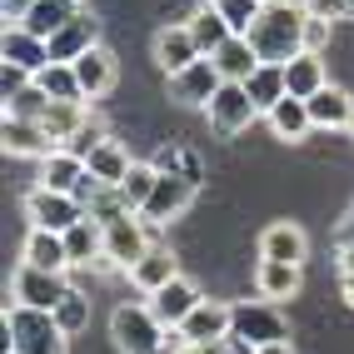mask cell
Returning <instances> with one entry per match:
<instances>
[{
  "instance_id": "6da1fadb",
  "label": "cell",
  "mask_w": 354,
  "mask_h": 354,
  "mask_svg": "<svg viewBox=\"0 0 354 354\" xmlns=\"http://www.w3.org/2000/svg\"><path fill=\"white\" fill-rule=\"evenodd\" d=\"M304 26H310V6L304 0H265L259 20L250 26V45L259 50V60L290 65L304 50Z\"/></svg>"
},
{
  "instance_id": "9c48e42d",
  "label": "cell",
  "mask_w": 354,
  "mask_h": 354,
  "mask_svg": "<svg viewBox=\"0 0 354 354\" xmlns=\"http://www.w3.org/2000/svg\"><path fill=\"white\" fill-rule=\"evenodd\" d=\"M165 80H170V100H175V105H185V110H205L209 100H215V90L225 85L209 55H200L195 65H185L180 75H165Z\"/></svg>"
},
{
  "instance_id": "60d3db41",
  "label": "cell",
  "mask_w": 354,
  "mask_h": 354,
  "mask_svg": "<svg viewBox=\"0 0 354 354\" xmlns=\"http://www.w3.org/2000/svg\"><path fill=\"white\" fill-rule=\"evenodd\" d=\"M254 354H295V344H290V339H274V344H265V349H254Z\"/></svg>"
},
{
  "instance_id": "52a82bcc",
  "label": "cell",
  "mask_w": 354,
  "mask_h": 354,
  "mask_svg": "<svg viewBox=\"0 0 354 354\" xmlns=\"http://www.w3.org/2000/svg\"><path fill=\"white\" fill-rule=\"evenodd\" d=\"M190 200H195V175L160 170V180H155V190H150L140 215H145V225H170V220H180L185 209H190Z\"/></svg>"
},
{
  "instance_id": "603a6c76",
  "label": "cell",
  "mask_w": 354,
  "mask_h": 354,
  "mask_svg": "<svg viewBox=\"0 0 354 354\" xmlns=\"http://www.w3.org/2000/svg\"><path fill=\"white\" fill-rule=\"evenodd\" d=\"M75 15H80V0H35L20 26H26L30 35H40V40H55Z\"/></svg>"
},
{
  "instance_id": "4fadbf2b",
  "label": "cell",
  "mask_w": 354,
  "mask_h": 354,
  "mask_svg": "<svg viewBox=\"0 0 354 354\" xmlns=\"http://www.w3.org/2000/svg\"><path fill=\"white\" fill-rule=\"evenodd\" d=\"M145 299H150V310L160 315V324H165V329H180L185 319L195 315V304H200L205 295H200L185 274H175L170 285H160V290H155V295H145Z\"/></svg>"
},
{
  "instance_id": "d590c367",
  "label": "cell",
  "mask_w": 354,
  "mask_h": 354,
  "mask_svg": "<svg viewBox=\"0 0 354 354\" xmlns=\"http://www.w3.org/2000/svg\"><path fill=\"white\" fill-rule=\"evenodd\" d=\"M55 319H60V329H65V335H80V329L90 324V299L80 295V290H70L60 304H55V310H50Z\"/></svg>"
},
{
  "instance_id": "ab89813d",
  "label": "cell",
  "mask_w": 354,
  "mask_h": 354,
  "mask_svg": "<svg viewBox=\"0 0 354 354\" xmlns=\"http://www.w3.org/2000/svg\"><path fill=\"white\" fill-rule=\"evenodd\" d=\"M30 6H35V0H0V15H6V26H20Z\"/></svg>"
},
{
  "instance_id": "ffe728a7",
  "label": "cell",
  "mask_w": 354,
  "mask_h": 354,
  "mask_svg": "<svg viewBox=\"0 0 354 354\" xmlns=\"http://www.w3.org/2000/svg\"><path fill=\"white\" fill-rule=\"evenodd\" d=\"M310 115H315V130H354V95L339 85H324L310 95Z\"/></svg>"
},
{
  "instance_id": "5bb4252c",
  "label": "cell",
  "mask_w": 354,
  "mask_h": 354,
  "mask_svg": "<svg viewBox=\"0 0 354 354\" xmlns=\"http://www.w3.org/2000/svg\"><path fill=\"white\" fill-rule=\"evenodd\" d=\"M0 60L20 65L26 75H40V70L50 65V40L30 35L26 26H6V35H0Z\"/></svg>"
},
{
  "instance_id": "7a4b0ae2",
  "label": "cell",
  "mask_w": 354,
  "mask_h": 354,
  "mask_svg": "<svg viewBox=\"0 0 354 354\" xmlns=\"http://www.w3.org/2000/svg\"><path fill=\"white\" fill-rule=\"evenodd\" d=\"M65 329L50 310H30V304H10L6 310V354H65Z\"/></svg>"
},
{
  "instance_id": "8d00e7d4",
  "label": "cell",
  "mask_w": 354,
  "mask_h": 354,
  "mask_svg": "<svg viewBox=\"0 0 354 354\" xmlns=\"http://www.w3.org/2000/svg\"><path fill=\"white\" fill-rule=\"evenodd\" d=\"M45 105H50V95H45V90L30 80L26 90H20V95H10V100H6V115H20V120H40Z\"/></svg>"
},
{
  "instance_id": "484cf974",
  "label": "cell",
  "mask_w": 354,
  "mask_h": 354,
  "mask_svg": "<svg viewBox=\"0 0 354 354\" xmlns=\"http://www.w3.org/2000/svg\"><path fill=\"white\" fill-rule=\"evenodd\" d=\"M90 45H100V20L90 15V10H80V15L50 40V60H75V55L90 50Z\"/></svg>"
},
{
  "instance_id": "d6986e66",
  "label": "cell",
  "mask_w": 354,
  "mask_h": 354,
  "mask_svg": "<svg viewBox=\"0 0 354 354\" xmlns=\"http://www.w3.org/2000/svg\"><path fill=\"white\" fill-rule=\"evenodd\" d=\"M175 274H180V259H175V250H170V245H150L145 254L135 259V270H130V285H135L140 295H155L160 285H170Z\"/></svg>"
},
{
  "instance_id": "e0dca14e",
  "label": "cell",
  "mask_w": 354,
  "mask_h": 354,
  "mask_svg": "<svg viewBox=\"0 0 354 354\" xmlns=\"http://www.w3.org/2000/svg\"><path fill=\"white\" fill-rule=\"evenodd\" d=\"M20 265H35V270H50V274L75 270L70 265V250H65V234L60 230H35V225L26 234V245H20Z\"/></svg>"
},
{
  "instance_id": "30bf717a",
  "label": "cell",
  "mask_w": 354,
  "mask_h": 354,
  "mask_svg": "<svg viewBox=\"0 0 354 354\" xmlns=\"http://www.w3.org/2000/svg\"><path fill=\"white\" fill-rule=\"evenodd\" d=\"M65 295H70L65 274L35 270V265H20L15 279H10V299H15V304H30V310H55Z\"/></svg>"
},
{
  "instance_id": "3957f363",
  "label": "cell",
  "mask_w": 354,
  "mask_h": 354,
  "mask_svg": "<svg viewBox=\"0 0 354 354\" xmlns=\"http://www.w3.org/2000/svg\"><path fill=\"white\" fill-rule=\"evenodd\" d=\"M175 329H165L160 315L145 304H120V310L110 315V339L120 354H165V344H170Z\"/></svg>"
},
{
  "instance_id": "7bdbcfd3",
  "label": "cell",
  "mask_w": 354,
  "mask_h": 354,
  "mask_svg": "<svg viewBox=\"0 0 354 354\" xmlns=\"http://www.w3.org/2000/svg\"><path fill=\"white\" fill-rule=\"evenodd\" d=\"M10 354H20V349H10Z\"/></svg>"
},
{
  "instance_id": "d4e9b609",
  "label": "cell",
  "mask_w": 354,
  "mask_h": 354,
  "mask_svg": "<svg viewBox=\"0 0 354 354\" xmlns=\"http://www.w3.org/2000/svg\"><path fill=\"white\" fill-rule=\"evenodd\" d=\"M270 130H274V140H290V145H299L304 135L315 130V115H310V100H299V95H285L270 115Z\"/></svg>"
},
{
  "instance_id": "7402d4cb",
  "label": "cell",
  "mask_w": 354,
  "mask_h": 354,
  "mask_svg": "<svg viewBox=\"0 0 354 354\" xmlns=\"http://www.w3.org/2000/svg\"><path fill=\"white\" fill-rule=\"evenodd\" d=\"M304 265H285V259H259V270H254V290L259 299H274V304H285L299 295V274Z\"/></svg>"
},
{
  "instance_id": "2e32d148",
  "label": "cell",
  "mask_w": 354,
  "mask_h": 354,
  "mask_svg": "<svg viewBox=\"0 0 354 354\" xmlns=\"http://www.w3.org/2000/svg\"><path fill=\"white\" fill-rule=\"evenodd\" d=\"M70 65H75V80H80V90H85V100L110 95V90H115V75H120V65H115V55L105 50V45H90V50L75 55Z\"/></svg>"
},
{
  "instance_id": "83f0119b",
  "label": "cell",
  "mask_w": 354,
  "mask_h": 354,
  "mask_svg": "<svg viewBox=\"0 0 354 354\" xmlns=\"http://www.w3.org/2000/svg\"><path fill=\"white\" fill-rule=\"evenodd\" d=\"M85 180V160L75 155V150H50L40 160V185L45 190H65V195H75V185Z\"/></svg>"
},
{
  "instance_id": "836d02e7",
  "label": "cell",
  "mask_w": 354,
  "mask_h": 354,
  "mask_svg": "<svg viewBox=\"0 0 354 354\" xmlns=\"http://www.w3.org/2000/svg\"><path fill=\"white\" fill-rule=\"evenodd\" d=\"M155 180H160L155 165L135 160V165H130V175H125L120 185H115V190H120V200H125V205L135 209V215H140V209H145V200H150V190H155Z\"/></svg>"
},
{
  "instance_id": "cb8c5ba5",
  "label": "cell",
  "mask_w": 354,
  "mask_h": 354,
  "mask_svg": "<svg viewBox=\"0 0 354 354\" xmlns=\"http://www.w3.org/2000/svg\"><path fill=\"white\" fill-rule=\"evenodd\" d=\"M209 60H215V70H220V80H240V85H245V80L254 75L259 65H265V60H259V50L250 45V35H230V40L220 45V50L209 55Z\"/></svg>"
},
{
  "instance_id": "e575fe53",
  "label": "cell",
  "mask_w": 354,
  "mask_h": 354,
  "mask_svg": "<svg viewBox=\"0 0 354 354\" xmlns=\"http://www.w3.org/2000/svg\"><path fill=\"white\" fill-rule=\"evenodd\" d=\"M225 20H230V30L234 35H250V26L259 20V10H265V0H209Z\"/></svg>"
},
{
  "instance_id": "f35d334b",
  "label": "cell",
  "mask_w": 354,
  "mask_h": 354,
  "mask_svg": "<svg viewBox=\"0 0 354 354\" xmlns=\"http://www.w3.org/2000/svg\"><path fill=\"white\" fill-rule=\"evenodd\" d=\"M329 40V20L319 10H310V26H304V50H319V45Z\"/></svg>"
},
{
  "instance_id": "8fae6325",
  "label": "cell",
  "mask_w": 354,
  "mask_h": 354,
  "mask_svg": "<svg viewBox=\"0 0 354 354\" xmlns=\"http://www.w3.org/2000/svg\"><path fill=\"white\" fill-rule=\"evenodd\" d=\"M230 329H234V304H225V299H200L195 315L180 324V339H185V344H215V339H230Z\"/></svg>"
},
{
  "instance_id": "9a60e30c",
  "label": "cell",
  "mask_w": 354,
  "mask_h": 354,
  "mask_svg": "<svg viewBox=\"0 0 354 354\" xmlns=\"http://www.w3.org/2000/svg\"><path fill=\"white\" fill-rule=\"evenodd\" d=\"M259 259H285V265H304L310 259V234L295 220H274L259 234Z\"/></svg>"
},
{
  "instance_id": "f546056e",
  "label": "cell",
  "mask_w": 354,
  "mask_h": 354,
  "mask_svg": "<svg viewBox=\"0 0 354 354\" xmlns=\"http://www.w3.org/2000/svg\"><path fill=\"white\" fill-rule=\"evenodd\" d=\"M285 75H290V95H299V100H310L315 90L329 85V70H324L319 50H299V55L285 65Z\"/></svg>"
},
{
  "instance_id": "4316f807",
  "label": "cell",
  "mask_w": 354,
  "mask_h": 354,
  "mask_svg": "<svg viewBox=\"0 0 354 354\" xmlns=\"http://www.w3.org/2000/svg\"><path fill=\"white\" fill-rule=\"evenodd\" d=\"M40 125H45V135H50L55 145H65V140H75L90 125V110H85V100H50L45 115H40Z\"/></svg>"
},
{
  "instance_id": "8992f818",
  "label": "cell",
  "mask_w": 354,
  "mask_h": 354,
  "mask_svg": "<svg viewBox=\"0 0 354 354\" xmlns=\"http://www.w3.org/2000/svg\"><path fill=\"white\" fill-rule=\"evenodd\" d=\"M205 120H209V130H215V135L234 140V135H245V130L259 120V105L250 100V90H245L240 80H225V85L215 90V100L205 105Z\"/></svg>"
},
{
  "instance_id": "ac0fdd59",
  "label": "cell",
  "mask_w": 354,
  "mask_h": 354,
  "mask_svg": "<svg viewBox=\"0 0 354 354\" xmlns=\"http://www.w3.org/2000/svg\"><path fill=\"white\" fill-rule=\"evenodd\" d=\"M205 50L195 45V35H190V26H165L160 35H155V65L165 70V75H180L185 65H195Z\"/></svg>"
},
{
  "instance_id": "d6a6232c",
  "label": "cell",
  "mask_w": 354,
  "mask_h": 354,
  "mask_svg": "<svg viewBox=\"0 0 354 354\" xmlns=\"http://www.w3.org/2000/svg\"><path fill=\"white\" fill-rule=\"evenodd\" d=\"M35 85H40L50 100H85V90H80L75 65H70V60H50V65H45L40 75H35Z\"/></svg>"
},
{
  "instance_id": "f1b7e54d",
  "label": "cell",
  "mask_w": 354,
  "mask_h": 354,
  "mask_svg": "<svg viewBox=\"0 0 354 354\" xmlns=\"http://www.w3.org/2000/svg\"><path fill=\"white\" fill-rule=\"evenodd\" d=\"M245 90H250V100L259 105V115H270L279 100L290 95V75H285V65H270V60H265V65L245 80Z\"/></svg>"
},
{
  "instance_id": "5b68a950",
  "label": "cell",
  "mask_w": 354,
  "mask_h": 354,
  "mask_svg": "<svg viewBox=\"0 0 354 354\" xmlns=\"http://www.w3.org/2000/svg\"><path fill=\"white\" fill-rule=\"evenodd\" d=\"M155 240H150V225H145V215H135V209H125V215H115V220H105V265L110 270H135V259L145 254Z\"/></svg>"
},
{
  "instance_id": "7c38bea8",
  "label": "cell",
  "mask_w": 354,
  "mask_h": 354,
  "mask_svg": "<svg viewBox=\"0 0 354 354\" xmlns=\"http://www.w3.org/2000/svg\"><path fill=\"white\" fill-rule=\"evenodd\" d=\"M0 145H6V155L15 160H45L50 150H60L50 135H45L40 120H20V115H6V125H0Z\"/></svg>"
},
{
  "instance_id": "74e56055",
  "label": "cell",
  "mask_w": 354,
  "mask_h": 354,
  "mask_svg": "<svg viewBox=\"0 0 354 354\" xmlns=\"http://www.w3.org/2000/svg\"><path fill=\"white\" fill-rule=\"evenodd\" d=\"M105 140H110V135H105V130H100L95 120H90V125H85V130H80L75 140H65V150H75L80 160H90V150H100V145H105Z\"/></svg>"
},
{
  "instance_id": "b9f144b4",
  "label": "cell",
  "mask_w": 354,
  "mask_h": 354,
  "mask_svg": "<svg viewBox=\"0 0 354 354\" xmlns=\"http://www.w3.org/2000/svg\"><path fill=\"white\" fill-rule=\"evenodd\" d=\"M344 299L354 304V274H344Z\"/></svg>"
},
{
  "instance_id": "277c9868",
  "label": "cell",
  "mask_w": 354,
  "mask_h": 354,
  "mask_svg": "<svg viewBox=\"0 0 354 354\" xmlns=\"http://www.w3.org/2000/svg\"><path fill=\"white\" fill-rule=\"evenodd\" d=\"M230 339L245 344V349H265L274 339H290V324H285V315H279L274 299H245V304H234Z\"/></svg>"
},
{
  "instance_id": "1f68e13d",
  "label": "cell",
  "mask_w": 354,
  "mask_h": 354,
  "mask_svg": "<svg viewBox=\"0 0 354 354\" xmlns=\"http://www.w3.org/2000/svg\"><path fill=\"white\" fill-rule=\"evenodd\" d=\"M185 26H190V35H195V45H200L205 55H215L220 45H225V40L234 35V30H230V20H225V15H220L215 6H209V0H205V6H200V10H195L190 20H185Z\"/></svg>"
},
{
  "instance_id": "4dcf8cb0",
  "label": "cell",
  "mask_w": 354,
  "mask_h": 354,
  "mask_svg": "<svg viewBox=\"0 0 354 354\" xmlns=\"http://www.w3.org/2000/svg\"><path fill=\"white\" fill-rule=\"evenodd\" d=\"M130 165H135V160H130V150L120 145V140H105L100 150H90V160H85V170L95 175L100 185H120V180L130 175Z\"/></svg>"
},
{
  "instance_id": "44dd1931",
  "label": "cell",
  "mask_w": 354,
  "mask_h": 354,
  "mask_svg": "<svg viewBox=\"0 0 354 354\" xmlns=\"http://www.w3.org/2000/svg\"><path fill=\"white\" fill-rule=\"evenodd\" d=\"M65 250H70V265H95V259H105V220H95L85 209V220H75L65 230Z\"/></svg>"
},
{
  "instance_id": "ba28073f",
  "label": "cell",
  "mask_w": 354,
  "mask_h": 354,
  "mask_svg": "<svg viewBox=\"0 0 354 354\" xmlns=\"http://www.w3.org/2000/svg\"><path fill=\"white\" fill-rule=\"evenodd\" d=\"M26 220L35 230H70L75 220H85V205L75 195H65V190H45V185H35V190L26 195Z\"/></svg>"
}]
</instances>
